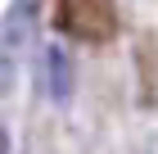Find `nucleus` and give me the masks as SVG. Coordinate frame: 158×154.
Returning <instances> with one entry per match:
<instances>
[{"mask_svg": "<svg viewBox=\"0 0 158 154\" xmlns=\"http://www.w3.org/2000/svg\"><path fill=\"white\" fill-rule=\"evenodd\" d=\"M32 27H36V0H14L9 14L0 18V95L14 86V73L32 41Z\"/></svg>", "mask_w": 158, "mask_h": 154, "instance_id": "f257e3e1", "label": "nucleus"}, {"mask_svg": "<svg viewBox=\"0 0 158 154\" xmlns=\"http://www.w3.org/2000/svg\"><path fill=\"white\" fill-rule=\"evenodd\" d=\"M59 27L77 41H109L118 32L113 0H59Z\"/></svg>", "mask_w": 158, "mask_h": 154, "instance_id": "f03ea898", "label": "nucleus"}, {"mask_svg": "<svg viewBox=\"0 0 158 154\" xmlns=\"http://www.w3.org/2000/svg\"><path fill=\"white\" fill-rule=\"evenodd\" d=\"M45 73H50V95L63 104V100L73 95V64H68L63 46H50L45 50Z\"/></svg>", "mask_w": 158, "mask_h": 154, "instance_id": "7ed1b4c3", "label": "nucleus"}, {"mask_svg": "<svg viewBox=\"0 0 158 154\" xmlns=\"http://www.w3.org/2000/svg\"><path fill=\"white\" fill-rule=\"evenodd\" d=\"M0 154H9V131L0 127Z\"/></svg>", "mask_w": 158, "mask_h": 154, "instance_id": "20e7f679", "label": "nucleus"}]
</instances>
